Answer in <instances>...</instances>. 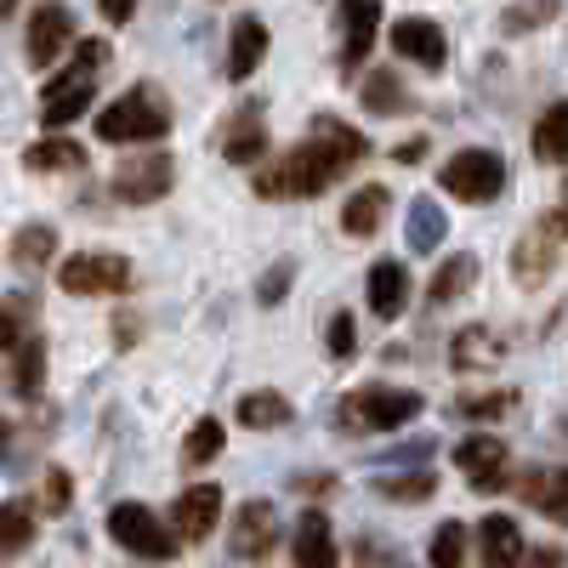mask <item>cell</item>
<instances>
[{"label": "cell", "instance_id": "14", "mask_svg": "<svg viewBox=\"0 0 568 568\" xmlns=\"http://www.w3.org/2000/svg\"><path fill=\"white\" fill-rule=\"evenodd\" d=\"M557 240H562V227H557V216H546V222H535L524 240H517V256H511V267H517V278L524 284H540L551 267H557Z\"/></svg>", "mask_w": 568, "mask_h": 568}, {"label": "cell", "instance_id": "7", "mask_svg": "<svg viewBox=\"0 0 568 568\" xmlns=\"http://www.w3.org/2000/svg\"><path fill=\"white\" fill-rule=\"evenodd\" d=\"M58 284L69 296H120L131 284V262L114 251H80L58 267Z\"/></svg>", "mask_w": 568, "mask_h": 568}, {"label": "cell", "instance_id": "44", "mask_svg": "<svg viewBox=\"0 0 568 568\" xmlns=\"http://www.w3.org/2000/svg\"><path fill=\"white\" fill-rule=\"evenodd\" d=\"M524 568H562V551H557V546H540V551L524 557Z\"/></svg>", "mask_w": 568, "mask_h": 568}, {"label": "cell", "instance_id": "16", "mask_svg": "<svg viewBox=\"0 0 568 568\" xmlns=\"http://www.w3.org/2000/svg\"><path fill=\"white\" fill-rule=\"evenodd\" d=\"M291 557H296V568H336V529H329L324 511H302L296 517Z\"/></svg>", "mask_w": 568, "mask_h": 568}, {"label": "cell", "instance_id": "3", "mask_svg": "<svg viewBox=\"0 0 568 568\" xmlns=\"http://www.w3.org/2000/svg\"><path fill=\"white\" fill-rule=\"evenodd\" d=\"M420 415V393L409 387H358L342 398V433H398Z\"/></svg>", "mask_w": 568, "mask_h": 568}, {"label": "cell", "instance_id": "39", "mask_svg": "<svg viewBox=\"0 0 568 568\" xmlns=\"http://www.w3.org/2000/svg\"><path fill=\"white\" fill-rule=\"evenodd\" d=\"M63 506H69V471L52 466L45 471V511H63Z\"/></svg>", "mask_w": 568, "mask_h": 568}, {"label": "cell", "instance_id": "11", "mask_svg": "<svg viewBox=\"0 0 568 568\" xmlns=\"http://www.w3.org/2000/svg\"><path fill=\"white\" fill-rule=\"evenodd\" d=\"M393 52L404 63H420V69H444L449 40H444V29L433 18H398L393 23Z\"/></svg>", "mask_w": 568, "mask_h": 568}, {"label": "cell", "instance_id": "13", "mask_svg": "<svg viewBox=\"0 0 568 568\" xmlns=\"http://www.w3.org/2000/svg\"><path fill=\"white\" fill-rule=\"evenodd\" d=\"M273 540H278V524H273V506L267 500H251V506H240V517H233V557H245V562H262L267 551H273Z\"/></svg>", "mask_w": 568, "mask_h": 568}, {"label": "cell", "instance_id": "23", "mask_svg": "<svg viewBox=\"0 0 568 568\" xmlns=\"http://www.w3.org/2000/svg\"><path fill=\"white\" fill-rule=\"evenodd\" d=\"M7 375H12V393L18 398H34L40 393V375H45V342L40 336H23L7 353Z\"/></svg>", "mask_w": 568, "mask_h": 568}, {"label": "cell", "instance_id": "36", "mask_svg": "<svg viewBox=\"0 0 568 568\" xmlns=\"http://www.w3.org/2000/svg\"><path fill=\"white\" fill-rule=\"evenodd\" d=\"M557 12V0H524V7H511L500 23H506V34H524V29H535V23H546Z\"/></svg>", "mask_w": 568, "mask_h": 568}, {"label": "cell", "instance_id": "41", "mask_svg": "<svg viewBox=\"0 0 568 568\" xmlns=\"http://www.w3.org/2000/svg\"><path fill=\"white\" fill-rule=\"evenodd\" d=\"M284 278H291V262H278L273 278H262V302H278L284 296Z\"/></svg>", "mask_w": 568, "mask_h": 568}, {"label": "cell", "instance_id": "29", "mask_svg": "<svg viewBox=\"0 0 568 568\" xmlns=\"http://www.w3.org/2000/svg\"><path fill=\"white\" fill-rule=\"evenodd\" d=\"M23 165H29V171H80V165H85V149L52 136V142H34V149L23 154Z\"/></svg>", "mask_w": 568, "mask_h": 568}, {"label": "cell", "instance_id": "33", "mask_svg": "<svg viewBox=\"0 0 568 568\" xmlns=\"http://www.w3.org/2000/svg\"><path fill=\"white\" fill-rule=\"evenodd\" d=\"M222 455V420H194V433H187V444H182V460L187 466H205V460H216Z\"/></svg>", "mask_w": 568, "mask_h": 568}, {"label": "cell", "instance_id": "18", "mask_svg": "<svg viewBox=\"0 0 568 568\" xmlns=\"http://www.w3.org/2000/svg\"><path fill=\"white\" fill-rule=\"evenodd\" d=\"M524 535H517L511 517H484L478 524V562L484 568H524Z\"/></svg>", "mask_w": 568, "mask_h": 568}, {"label": "cell", "instance_id": "43", "mask_svg": "<svg viewBox=\"0 0 568 568\" xmlns=\"http://www.w3.org/2000/svg\"><path fill=\"white\" fill-rule=\"evenodd\" d=\"M420 154H426V136H409V142H398V149H393L398 165H420Z\"/></svg>", "mask_w": 568, "mask_h": 568}, {"label": "cell", "instance_id": "17", "mask_svg": "<svg viewBox=\"0 0 568 568\" xmlns=\"http://www.w3.org/2000/svg\"><path fill=\"white\" fill-rule=\"evenodd\" d=\"M69 40H74V12L69 7H40L29 18V58H34V69L58 63V52Z\"/></svg>", "mask_w": 568, "mask_h": 568}, {"label": "cell", "instance_id": "32", "mask_svg": "<svg viewBox=\"0 0 568 568\" xmlns=\"http://www.w3.org/2000/svg\"><path fill=\"white\" fill-rule=\"evenodd\" d=\"M52 245H58V233L45 227V222L18 227V240H12V262H18V267H40L45 256H52Z\"/></svg>", "mask_w": 568, "mask_h": 568}, {"label": "cell", "instance_id": "5", "mask_svg": "<svg viewBox=\"0 0 568 568\" xmlns=\"http://www.w3.org/2000/svg\"><path fill=\"white\" fill-rule=\"evenodd\" d=\"M109 535H114V546H125L131 557H149V562L176 557V540H182L165 517H154L149 506H136V500H120L109 511Z\"/></svg>", "mask_w": 568, "mask_h": 568}, {"label": "cell", "instance_id": "27", "mask_svg": "<svg viewBox=\"0 0 568 568\" xmlns=\"http://www.w3.org/2000/svg\"><path fill=\"white\" fill-rule=\"evenodd\" d=\"M404 227H409V245H415V251H438V245L449 240V222H444L438 200H409Z\"/></svg>", "mask_w": 568, "mask_h": 568}, {"label": "cell", "instance_id": "24", "mask_svg": "<svg viewBox=\"0 0 568 568\" xmlns=\"http://www.w3.org/2000/svg\"><path fill=\"white\" fill-rule=\"evenodd\" d=\"M364 109H369V114H409L415 98L404 91V80H398L393 69H369V74H364Z\"/></svg>", "mask_w": 568, "mask_h": 568}, {"label": "cell", "instance_id": "19", "mask_svg": "<svg viewBox=\"0 0 568 568\" xmlns=\"http://www.w3.org/2000/svg\"><path fill=\"white\" fill-rule=\"evenodd\" d=\"M262 58H267V23L262 18H240L233 34H227V80H251Z\"/></svg>", "mask_w": 568, "mask_h": 568}, {"label": "cell", "instance_id": "42", "mask_svg": "<svg viewBox=\"0 0 568 568\" xmlns=\"http://www.w3.org/2000/svg\"><path fill=\"white\" fill-rule=\"evenodd\" d=\"M98 7H103L109 23H131L136 18V0H98Z\"/></svg>", "mask_w": 568, "mask_h": 568}, {"label": "cell", "instance_id": "31", "mask_svg": "<svg viewBox=\"0 0 568 568\" xmlns=\"http://www.w3.org/2000/svg\"><path fill=\"white\" fill-rule=\"evenodd\" d=\"M426 562H433V568H466V524H455V517H449V524H438Z\"/></svg>", "mask_w": 568, "mask_h": 568}, {"label": "cell", "instance_id": "20", "mask_svg": "<svg viewBox=\"0 0 568 568\" xmlns=\"http://www.w3.org/2000/svg\"><path fill=\"white\" fill-rule=\"evenodd\" d=\"M409 302V273L404 262H375L369 267V313L375 318H398Z\"/></svg>", "mask_w": 568, "mask_h": 568}, {"label": "cell", "instance_id": "6", "mask_svg": "<svg viewBox=\"0 0 568 568\" xmlns=\"http://www.w3.org/2000/svg\"><path fill=\"white\" fill-rule=\"evenodd\" d=\"M438 182L449 187L455 200H466V205H489L500 187H506V160L489 154V149H460V154L444 160Z\"/></svg>", "mask_w": 568, "mask_h": 568}, {"label": "cell", "instance_id": "2", "mask_svg": "<svg viewBox=\"0 0 568 568\" xmlns=\"http://www.w3.org/2000/svg\"><path fill=\"white\" fill-rule=\"evenodd\" d=\"M103 63H109V40H80V45H74V63H69L52 85H45L40 120H45V125H69V120H80L85 103H91V91H98Z\"/></svg>", "mask_w": 568, "mask_h": 568}, {"label": "cell", "instance_id": "15", "mask_svg": "<svg viewBox=\"0 0 568 568\" xmlns=\"http://www.w3.org/2000/svg\"><path fill=\"white\" fill-rule=\"evenodd\" d=\"M171 517H176V535H182V540H211L216 517H222V489H216V484H194V489H182Z\"/></svg>", "mask_w": 568, "mask_h": 568}, {"label": "cell", "instance_id": "37", "mask_svg": "<svg viewBox=\"0 0 568 568\" xmlns=\"http://www.w3.org/2000/svg\"><path fill=\"white\" fill-rule=\"evenodd\" d=\"M353 347H358L353 313H336V318H329V353H336V358H353Z\"/></svg>", "mask_w": 568, "mask_h": 568}, {"label": "cell", "instance_id": "9", "mask_svg": "<svg viewBox=\"0 0 568 568\" xmlns=\"http://www.w3.org/2000/svg\"><path fill=\"white\" fill-rule=\"evenodd\" d=\"M455 466L466 471V484H471V489L489 495V489H506V466H511V455H506V444H500L495 433H478V438H460Z\"/></svg>", "mask_w": 568, "mask_h": 568}, {"label": "cell", "instance_id": "21", "mask_svg": "<svg viewBox=\"0 0 568 568\" xmlns=\"http://www.w3.org/2000/svg\"><path fill=\"white\" fill-rule=\"evenodd\" d=\"M387 205H393V194H387L382 182H369V187H358V194L342 205V227L358 233V240H369V233L387 222Z\"/></svg>", "mask_w": 568, "mask_h": 568}, {"label": "cell", "instance_id": "1", "mask_svg": "<svg viewBox=\"0 0 568 568\" xmlns=\"http://www.w3.org/2000/svg\"><path fill=\"white\" fill-rule=\"evenodd\" d=\"M364 154H369V142L353 125L318 114L296 149H284L273 165L256 171V194L262 200H307V194H318V187L336 182L342 171H353Z\"/></svg>", "mask_w": 568, "mask_h": 568}, {"label": "cell", "instance_id": "4", "mask_svg": "<svg viewBox=\"0 0 568 568\" xmlns=\"http://www.w3.org/2000/svg\"><path fill=\"white\" fill-rule=\"evenodd\" d=\"M171 131V109L154 91H125L120 103H109L98 114V136L103 142H160Z\"/></svg>", "mask_w": 568, "mask_h": 568}, {"label": "cell", "instance_id": "30", "mask_svg": "<svg viewBox=\"0 0 568 568\" xmlns=\"http://www.w3.org/2000/svg\"><path fill=\"white\" fill-rule=\"evenodd\" d=\"M478 278V262H471L466 251H455L438 273H433V302H455V296H466V284Z\"/></svg>", "mask_w": 568, "mask_h": 568}, {"label": "cell", "instance_id": "26", "mask_svg": "<svg viewBox=\"0 0 568 568\" xmlns=\"http://www.w3.org/2000/svg\"><path fill=\"white\" fill-rule=\"evenodd\" d=\"M291 398L284 393H245L240 398V426H251V433H273V426H291Z\"/></svg>", "mask_w": 568, "mask_h": 568}, {"label": "cell", "instance_id": "10", "mask_svg": "<svg viewBox=\"0 0 568 568\" xmlns=\"http://www.w3.org/2000/svg\"><path fill=\"white\" fill-rule=\"evenodd\" d=\"M336 23H342V63H347V74H353V69L369 58L375 29H382V0H342Z\"/></svg>", "mask_w": 568, "mask_h": 568}, {"label": "cell", "instance_id": "28", "mask_svg": "<svg viewBox=\"0 0 568 568\" xmlns=\"http://www.w3.org/2000/svg\"><path fill=\"white\" fill-rule=\"evenodd\" d=\"M524 495L551 517V524H568V466H557V471H546V478L524 484Z\"/></svg>", "mask_w": 568, "mask_h": 568}, {"label": "cell", "instance_id": "22", "mask_svg": "<svg viewBox=\"0 0 568 568\" xmlns=\"http://www.w3.org/2000/svg\"><path fill=\"white\" fill-rule=\"evenodd\" d=\"M449 364H455V369H466V375H478V369H495V364H500V342L489 336L484 324H466L460 336L449 342Z\"/></svg>", "mask_w": 568, "mask_h": 568}, {"label": "cell", "instance_id": "34", "mask_svg": "<svg viewBox=\"0 0 568 568\" xmlns=\"http://www.w3.org/2000/svg\"><path fill=\"white\" fill-rule=\"evenodd\" d=\"M29 535H34L29 506H23V500H7V511H0V540H7V557H18V551L29 546Z\"/></svg>", "mask_w": 568, "mask_h": 568}, {"label": "cell", "instance_id": "8", "mask_svg": "<svg viewBox=\"0 0 568 568\" xmlns=\"http://www.w3.org/2000/svg\"><path fill=\"white\" fill-rule=\"evenodd\" d=\"M171 176H176V165L165 154H125L114 165V194L125 205H154V200H165Z\"/></svg>", "mask_w": 568, "mask_h": 568}, {"label": "cell", "instance_id": "40", "mask_svg": "<svg viewBox=\"0 0 568 568\" xmlns=\"http://www.w3.org/2000/svg\"><path fill=\"white\" fill-rule=\"evenodd\" d=\"M18 342H23V302L12 296V302H7V324H0V347L12 353Z\"/></svg>", "mask_w": 568, "mask_h": 568}, {"label": "cell", "instance_id": "25", "mask_svg": "<svg viewBox=\"0 0 568 568\" xmlns=\"http://www.w3.org/2000/svg\"><path fill=\"white\" fill-rule=\"evenodd\" d=\"M535 160H546V165L568 160V98L540 109V120H535Z\"/></svg>", "mask_w": 568, "mask_h": 568}, {"label": "cell", "instance_id": "38", "mask_svg": "<svg viewBox=\"0 0 568 568\" xmlns=\"http://www.w3.org/2000/svg\"><path fill=\"white\" fill-rule=\"evenodd\" d=\"M506 404H511V393H478V398H460V415H478L484 420V415H500Z\"/></svg>", "mask_w": 568, "mask_h": 568}, {"label": "cell", "instance_id": "35", "mask_svg": "<svg viewBox=\"0 0 568 568\" xmlns=\"http://www.w3.org/2000/svg\"><path fill=\"white\" fill-rule=\"evenodd\" d=\"M375 489H382L387 500H426L438 489V478H433V471H415V478H382Z\"/></svg>", "mask_w": 568, "mask_h": 568}, {"label": "cell", "instance_id": "12", "mask_svg": "<svg viewBox=\"0 0 568 568\" xmlns=\"http://www.w3.org/2000/svg\"><path fill=\"white\" fill-rule=\"evenodd\" d=\"M222 154H227L233 165H256V160L267 154V120H262L256 103L233 109V120L222 125Z\"/></svg>", "mask_w": 568, "mask_h": 568}]
</instances>
